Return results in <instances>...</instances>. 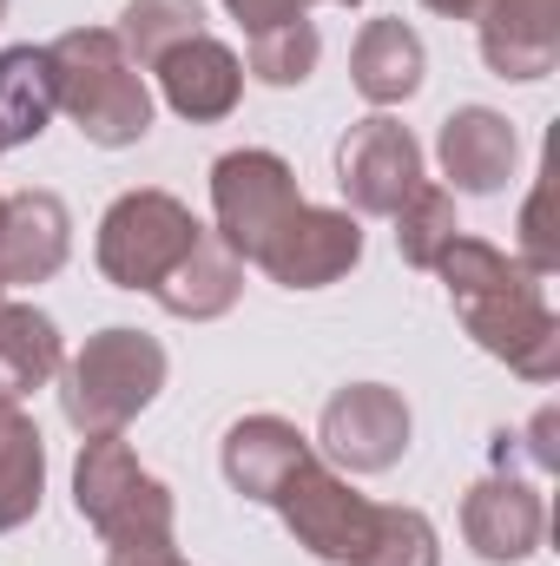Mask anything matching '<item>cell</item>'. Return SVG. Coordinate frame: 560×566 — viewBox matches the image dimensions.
Returning <instances> with one entry per match:
<instances>
[{"label":"cell","instance_id":"d6986e66","mask_svg":"<svg viewBox=\"0 0 560 566\" xmlns=\"http://www.w3.org/2000/svg\"><path fill=\"white\" fill-rule=\"evenodd\" d=\"M66 363L60 323L33 303H0V402H20L33 389H46Z\"/></svg>","mask_w":560,"mask_h":566},{"label":"cell","instance_id":"8992f818","mask_svg":"<svg viewBox=\"0 0 560 566\" xmlns=\"http://www.w3.org/2000/svg\"><path fill=\"white\" fill-rule=\"evenodd\" d=\"M303 205L297 191V171L283 165L278 151L265 145H245V151H225L211 165V218H218V244L238 258V264H258L265 244L283 231V218Z\"/></svg>","mask_w":560,"mask_h":566},{"label":"cell","instance_id":"ac0fdd59","mask_svg":"<svg viewBox=\"0 0 560 566\" xmlns=\"http://www.w3.org/2000/svg\"><path fill=\"white\" fill-rule=\"evenodd\" d=\"M238 290H245V264L218 244V231H205V238L185 251V264L158 283L152 296H158V310L178 316V323H211V316H225V310L238 303Z\"/></svg>","mask_w":560,"mask_h":566},{"label":"cell","instance_id":"7c38bea8","mask_svg":"<svg viewBox=\"0 0 560 566\" xmlns=\"http://www.w3.org/2000/svg\"><path fill=\"white\" fill-rule=\"evenodd\" d=\"M152 73H158L165 106H172L178 119H191V126H218V119H231L238 99H245V60H238L225 40H211V33L172 46Z\"/></svg>","mask_w":560,"mask_h":566},{"label":"cell","instance_id":"83f0119b","mask_svg":"<svg viewBox=\"0 0 560 566\" xmlns=\"http://www.w3.org/2000/svg\"><path fill=\"white\" fill-rule=\"evenodd\" d=\"M238 20H245V33H258V27H278V20H297V13H310L303 0H225Z\"/></svg>","mask_w":560,"mask_h":566},{"label":"cell","instance_id":"8fae6325","mask_svg":"<svg viewBox=\"0 0 560 566\" xmlns=\"http://www.w3.org/2000/svg\"><path fill=\"white\" fill-rule=\"evenodd\" d=\"M462 534H468V547L488 566H515L541 547L548 507H541V494H535L521 474H488V481H475L468 501H462Z\"/></svg>","mask_w":560,"mask_h":566},{"label":"cell","instance_id":"5b68a950","mask_svg":"<svg viewBox=\"0 0 560 566\" xmlns=\"http://www.w3.org/2000/svg\"><path fill=\"white\" fill-rule=\"evenodd\" d=\"M205 238V224L191 218L185 198L172 191H126L106 205L100 218V238H93V258H100V277L120 283V290H158L185 264V251Z\"/></svg>","mask_w":560,"mask_h":566},{"label":"cell","instance_id":"6da1fadb","mask_svg":"<svg viewBox=\"0 0 560 566\" xmlns=\"http://www.w3.org/2000/svg\"><path fill=\"white\" fill-rule=\"evenodd\" d=\"M435 277L448 283V303H455L462 329L488 356H501L528 382H554L560 376V316L548 310V290H541V277L521 258H508L488 238L462 231L442 251Z\"/></svg>","mask_w":560,"mask_h":566},{"label":"cell","instance_id":"836d02e7","mask_svg":"<svg viewBox=\"0 0 560 566\" xmlns=\"http://www.w3.org/2000/svg\"><path fill=\"white\" fill-rule=\"evenodd\" d=\"M0 290H7V283H0Z\"/></svg>","mask_w":560,"mask_h":566},{"label":"cell","instance_id":"9c48e42d","mask_svg":"<svg viewBox=\"0 0 560 566\" xmlns=\"http://www.w3.org/2000/svg\"><path fill=\"white\" fill-rule=\"evenodd\" d=\"M323 454L350 474H383L409 454V402L383 382H350L323 402Z\"/></svg>","mask_w":560,"mask_h":566},{"label":"cell","instance_id":"4316f807","mask_svg":"<svg viewBox=\"0 0 560 566\" xmlns=\"http://www.w3.org/2000/svg\"><path fill=\"white\" fill-rule=\"evenodd\" d=\"M106 566H185L178 541H106Z\"/></svg>","mask_w":560,"mask_h":566},{"label":"cell","instance_id":"1f68e13d","mask_svg":"<svg viewBox=\"0 0 560 566\" xmlns=\"http://www.w3.org/2000/svg\"><path fill=\"white\" fill-rule=\"evenodd\" d=\"M303 7H310V0H303ZM336 7H356V0H336Z\"/></svg>","mask_w":560,"mask_h":566},{"label":"cell","instance_id":"2e32d148","mask_svg":"<svg viewBox=\"0 0 560 566\" xmlns=\"http://www.w3.org/2000/svg\"><path fill=\"white\" fill-rule=\"evenodd\" d=\"M73 251V211L53 191H13L0 224V283H46Z\"/></svg>","mask_w":560,"mask_h":566},{"label":"cell","instance_id":"d4e9b609","mask_svg":"<svg viewBox=\"0 0 560 566\" xmlns=\"http://www.w3.org/2000/svg\"><path fill=\"white\" fill-rule=\"evenodd\" d=\"M363 566H442V541L416 507H376V541Z\"/></svg>","mask_w":560,"mask_h":566},{"label":"cell","instance_id":"7a4b0ae2","mask_svg":"<svg viewBox=\"0 0 560 566\" xmlns=\"http://www.w3.org/2000/svg\"><path fill=\"white\" fill-rule=\"evenodd\" d=\"M46 66H53L60 113L93 145L120 151V145H139L152 133V86H145L139 66L126 60V46H120L113 27H73V33H60L46 46Z\"/></svg>","mask_w":560,"mask_h":566},{"label":"cell","instance_id":"30bf717a","mask_svg":"<svg viewBox=\"0 0 560 566\" xmlns=\"http://www.w3.org/2000/svg\"><path fill=\"white\" fill-rule=\"evenodd\" d=\"M363 258V224L350 211H330V205H297L283 218V231L265 244L258 271L283 290H323V283L350 277Z\"/></svg>","mask_w":560,"mask_h":566},{"label":"cell","instance_id":"52a82bcc","mask_svg":"<svg viewBox=\"0 0 560 566\" xmlns=\"http://www.w3.org/2000/svg\"><path fill=\"white\" fill-rule=\"evenodd\" d=\"M278 514H283V527H290V541L330 566H363L370 541H376V501L356 494L317 454L290 474V488L278 494Z\"/></svg>","mask_w":560,"mask_h":566},{"label":"cell","instance_id":"3957f363","mask_svg":"<svg viewBox=\"0 0 560 566\" xmlns=\"http://www.w3.org/2000/svg\"><path fill=\"white\" fill-rule=\"evenodd\" d=\"M165 343L145 329H100L60 363V409L80 434H126L133 416H145L165 389Z\"/></svg>","mask_w":560,"mask_h":566},{"label":"cell","instance_id":"5bb4252c","mask_svg":"<svg viewBox=\"0 0 560 566\" xmlns=\"http://www.w3.org/2000/svg\"><path fill=\"white\" fill-rule=\"evenodd\" d=\"M481 60L501 80H548L560 60V0H488L481 7Z\"/></svg>","mask_w":560,"mask_h":566},{"label":"cell","instance_id":"9a60e30c","mask_svg":"<svg viewBox=\"0 0 560 566\" xmlns=\"http://www.w3.org/2000/svg\"><path fill=\"white\" fill-rule=\"evenodd\" d=\"M225 481L245 494V501H265L278 507V494L290 488V474L310 461V441L303 428L283 422V416H245V422L225 428Z\"/></svg>","mask_w":560,"mask_h":566},{"label":"cell","instance_id":"f546056e","mask_svg":"<svg viewBox=\"0 0 560 566\" xmlns=\"http://www.w3.org/2000/svg\"><path fill=\"white\" fill-rule=\"evenodd\" d=\"M428 13H442V20H481V7L488 0H422Z\"/></svg>","mask_w":560,"mask_h":566},{"label":"cell","instance_id":"e0dca14e","mask_svg":"<svg viewBox=\"0 0 560 566\" xmlns=\"http://www.w3.org/2000/svg\"><path fill=\"white\" fill-rule=\"evenodd\" d=\"M422 73H428V46L409 20H370L350 46V80L370 106H403L422 93Z\"/></svg>","mask_w":560,"mask_h":566},{"label":"cell","instance_id":"484cf974","mask_svg":"<svg viewBox=\"0 0 560 566\" xmlns=\"http://www.w3.org/2000/svg\"><path fill=\"white\" fill-rule=\"evenodd\" d=\"M521 264L535 277H554V264H560V244H554V231H548V185H535V198L521 211Z\"/></svg>","mask_w":560,"mask_h":566},{"label":"cell","instance_id":"ba28073f","mask_svg":"<svg viewBox=\"0 0 560 566\" xmlns=\"http://www.w3.org/2000/svg\"><path fill=\"white\" fill-rule=\"evenodd\" d=\"M336 185L350 198V211L363 218H396L422 185V145L409 139V126H396L390 113L356 119L343 145H336Z\"/></svg>","mask_w":560,"mask_h":566},{"label":"cell","instance_id":"7402d4cb","mask_svg":"<svg viewBox=\"0 0 560 566\" xmlns=\"http://www.w3.org/2000/svg\"><path fill=\"white\" fill-rule=\"evenodd\" d=\"M120 46H126V60L152 73L172 46H185V40H198L205 33V7L198 0H126V13H120Z\"/></svg>","mask_w":560,"mask_h":566},{"label":"cell","instance_id":"277c9868","mask_svg":"<svg viewBox=\"0 0 560 566\" xmlns=\"http://www.w3.org/2000/svg\"><path fill=\"white\" fill-rule=\"evenodd\" d=\"M73 507L100 527V541H165L172 534V488L145 474L126 434H86L73 461Z\"/></svg>","mask_w":560,"mask_h":566},{"label":"cell","instance_id":"44dd1931","mask_svg":"<svg viewBox=\"0 0 560 566\" xmlns=\"http://www.w3.org/2000/svg\"><path fill=\"white\" fill-rule=\"evenodd\" d=\"M60 99H53V66L46 46H7L0 53V151L33 145L53 126Z\"/></svg>","mask_w":560,"mask_h":566},{"label":"cell","instance_id":"603a6c76","mask_svg":"<svg viewBox=\"0 0 560 566\" xmlns=\"http://www.w3.org/2000/svg\"><path fill=\"white\" fill-rule=\"evenodd\" d=\"M317 53H323L317 27H310V13H297V20H278V27H258L251 33L245 66H251V80H265V86L283 93V86H303L317 73Z\"/></svg>","mask_w":560,"mask_h":566},{"label":"cell","instance_id":"f1b7e54d","mask_svg":"<svg viewBox=\"0 0 560 566\" xmlns=\"http://www.w3.org/2000/svg\"><path fill=\"white\" fill-rule=\"evenodd\" d=\"M554 409H548V416H541V422H535V461H541V468H560V448L554 441H548V434H554Z\"/></svg>","mask_w":560,"mask_h":566},{"label":"cell","instance_id":"4dcf8cb0","mask_svg":"<svg viewBox=\"0 0 560 566\" xmlns=\"http://www.w3.org/2000/svg\"><path fill=\"white\" fill-rule=\"evenodd\" d=\"M0 224H7V198H0Z\"/></svg>","mask_w":560,"mask_h":566},{"label":"cell","instance_id":"d6a6232c","mask_svg":"<svg viewBox=\"0 0 560 566\" xmlns=\"http://www.w3.org/2000/svg\"><path fill=\"white\" fill-rule=\"evenodd\" d=\"M0 20H7V0H0Z\"/></svg>","mask_w":560,"mask_h":566},{"label":"cell","instance_id":"cb8c5ba5","mask_svg":"<svg viewBox=\"0 0 560 566\" xmlns=\"http://www.w3.org/2000/svg\"><path fill=\"white\" fill-rule=\"evenodd\" d=\"M455 238H462V218H455V191H442V185H422L416 198L396 211V251L416 271H435Z\"/></svg>","mask_w":560,"mask_h":566},{"label":"cell","instance_id":"4fadbf2b","mask_svg":"<svg viewBox=\"0 0 560 566\" xmlns=\"http://www.w3.org/2000/svg\"><path fill=\"white\" fill-rule=\"evenodd\" d=\"M435 158H442V178H455V191L488 198V191H501L515 178L521 139L495 106H455L442 119V133H435Z\"/></svg>","mask_w":560,"mask_h":566},{"label":"cell","instance_id":"ffe728a7","mask_svg":"<svg viewBox=\"0 0 560 566\" xmlns=\"http://www.w3.org/2000/svg\"><path fill=\"white\" fill-rule=\"evenodd\" d=\"M46 501V441L20 402H0V534L27 527Z\"/></svg>","mask_w":560,"mask_h":566}]
</instances>
